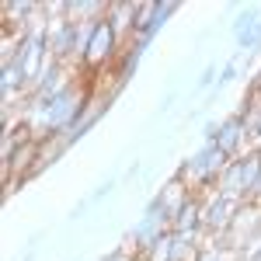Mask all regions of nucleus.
<instances>
[{"label":"nucleus","instance_id":"f257e3e1","mask_svg":"<svg viewBox=\"0 0 261 261\" xmlns=\"http://www.w3.org/2000/svg\"><path fill=\"white\" fill-rule=\"evenodd\" d=\"M226 153H223L216 143H205L199 153L192 157V161L181 167V181H188V185H209V181H220V174L226 171Z\"/></svg>","mask_w":261,"mask_h":261},{"label":"nucleus","instance_id":"f03ea898","mask_svg":"<svg viewBox=\"0 0 261 261\" xmlns=\"http://www.w3.org/2000/svg\"><path fill=\"white\" fill-rule=\"evenodd\" d=\"M115 49H119V32L112 28V21L101 18L91 24V35H87V42H84V53L81 60L91 66V70H101L105 63L115 60Z\"/></svg>","mask_w":261,"mask_h":261},{"label":"nucleus","instance_id":"7ed1b4c3","mask_svg":"<svg viewBox=\"0 0 261 261\" xmlns=\"http://www.w3.org/2000/svg\"><path fill=\"white\" fill-rule=\"evenodd\" d=\"M237 209H241V202L223 199L220 192H216V199H213L209 205H205V209H202V223H205L213 233H223V230H230V226H233V216H237Z\"/></svg>","mask_w":261,"mask_h":261},{"label":"nucleus","instance_id":"20e7f679","mask_svg":"<svg viewBox=\"0 0 261 261\" xmlns=\"http://www.w3.org/2000/svg\"><path fill=\"white\" fill-rule=\"evenodd\" d=\"M233 39L241 49H261V14L258 7H244L233 21Z\"/></svg>","mask_w":261,"mask_h":261},{"label":"nucleus","instance_id":"39448f33","mask_svg":"<svg viewBox=\"0 0 261 261\" xmlns=\"http://www.w3.org/2000/svg\"><path fill=\"white\" fill-rule=\"evenodd\" d=\"M244 136H251V133H247V122H244V115H230L226 122H220V140H216V146H220L226 157H233V153L241 150Z\"/></svg>","mask_w":261,"mask_h":261},{"label":"nucleus","instance_id":"423d86ee","mask_svg":"<svg viewBox=\"0 0 261 261\" xmlns=\"http://www.w3.org/2000/svg\"><path fill=\"white\" fill-rule=\"evenodd\" d=\"M199 223H202V205H199V199L192 195V199L178 209V216L171 220V226H174V233H181V237H185V233H192Z\"/></svg>","mask_w":261,"mask_h":261},{"label":"nucleus","instance_id":"0eeeda50","mask_svg":"<svg viewBox=\"0 0 261 261\" xmlns=\"http://www.w3.org/2000/svg\"><path fill=\"white\" fill-rule=\"evenodd\" d=\"M202 136H205V143H216V140H220V122H205Z\"/></svg>","mask_w":261,"mask_h":261},{"label":"nucleus","instance_id":"6e6552de","mask_svg":"<svg viewBox=\"0 0 261 261\" xmlns=\"http://www.w3.org/2000/svg\"><path fill=\"white\" fill-rule=\"evenodd\" d=\"M233 77H237V60H233V63H226V66H223V77H220V87H223V84H230V81H233Z\"/></svg>","mask_w":261,"mask_h":261},{"label":"nucleus","instance_id":"1a4fd4ad","mask_svg":"<svg viewBox=\"0 0 261 261\" xmlns=\"http://www.w3.org/2000/svg\"><path fill=\"white\" fill-rule=\"evenodd\" d=\"M213 77H216V66L209 63V66H205V73H202V81H199V87H209V84H213Z\"/></svg>","mask_w":261,"mask_h":261},{"label":"nucleus","instance_id":"9d476101","mask_svg":"<svg viewBox=\"0 0 261 261\" xmlns=\"http://www.w3.org/2000/svg\"><path fill=\"white\" fill-rule=\"evenodd\" d=\"M195 261H223V258H220V254H216V251H202V254H199V258H195Z\"/></svg>","mask_w":261,"mask_h":261},{"label":"nucleus","instance_id":"9b49d317","mask_svg":"<svg viewBox=\"0 0 261 261\" xmlns=\"http://www.w3.org/2000/svg\"><path fill=\"white\" fill-rule=\"evenodd\" d=\"M247 261H261V244H254V251L247 254Z\"/></svg>","mask_w":261,"mask_h":261},{"label":"nucleus","instance_id":"f8f14e48","mask_svg":"<svg viewBox=\"0 0 261 261\" xmlns=\"http://www.w3.org/2000/svg\"><path fill=\"white\" fill-rule=\"evenodd\" d=\"M251 87H258V91H261V73H258V81H254V84H251Z\"/></svg>","mask_w":261,"mask_h":261},{"label":"nucleus","instance_id":"ddd939ff","mask_svg":"<svg viewBox=\"0 0 261 261\" xmlns=\"http://www.w3.org/2000/svg\"><path fill=\"white\" fill-rule=\"evenodd\" d=\"M254 140H258V150H261V129H258V136H254Z\"/></svg>","mask_w":261,"mask_h":261}]
</instances>
